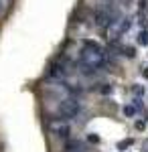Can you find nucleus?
Segmentation results:
<instances>
[{
    "instance_id": "obj_1",
    "label": "nucleus",
    "mask_w": 148,
    "mask_h": 152,
    "mask_svg": "<svg viewBox=\"0 0 148 152\" xmlns=\"http://www.w3.org/2000/svg\"><path fill=\"white\" fill-rule=\"evenodd\" d=\"M108 65V57L103 53V49H91V47H83L79 53V67L85 75H91L93 71L103 69Z\"/></svg>"
},
{
    "instance_id": "obj_2",
    "label": "nucleus",
    "mask_w": 148,
    "mask_h": 152,
    "mask_svg": "<svg viewBox=\"0 0 148 152\" xmlns=\"http://www.w3.org/2000/svg\"><path fill=\"white\" fill-rule=\"evenodd\" d=\"M79 110H81V105H79V102H77V97L69 95L65 99H61V104H59V107H57V114H59V118H63V120H71V118H75L79 114Z\"/></svg>"
},
{
    "instance_id": "obj_3",
    "label": "nucleus",
    "mask_w": 148,
    "mask_h": 152,
    "mask_svg": "<svg viewBox=\"0 0 148 152\" xmlns=\"http://www.w3.org/2000/svg\"><path fill=\"white\" fill-rule=\"evenodd\" d=\"M49 130H51V134H55L57 138H69V134H71V126L67 124V120H63V118L51 120V122H49Z\"/></svg>"
},
{
    "instance_id": "obj_4",
    "label": "nucleus",
    "mask_w": 148,
    "mask_h": 152,
    "mask_svg": "<svg viewBox=\"0 0 148 152\" xmlns=\"http://www.w3.org/2000/svg\"><path fill=\"white\" fill-rule=\"evenodd\" d=\"M130 26H132V18H130V16H122V18L112 26V31H110V39H112V41H118L122 35H126V33L130 31Z\"/></svg>"
},
{
    "instance_id": "obj_5",
    "label": "nucleus",
    "mask_w": 148,
    "mask_h": 152,
    "mask_svg": "<svg viewBox=\"0 0 148 152\" xmlns=\"http://www.w3.org/2000/svg\"><path fill=\"white\" fill-rule=\"evenodd\" d=\"M65 73H67V69H65V65H61V63H53L51 69H49V75H51L53 79H61V77H65Z\"/></svg>"
},
{
    "instance_id": "obj_6",
    "label": "nucleus",
    "mask_w": 148,
    "mask_h": 152,
    "mask_svg": "<svg viewBox=\"0 0 148 152\" xmlns=\"http://www.w3.org/2000/svg\"><path fill=\"white\" fill-rule=\"evenodd\" d=\"M138 114V107L134 104H128V105H124V116L126 118H134Z\"/></svg>"
},
{
    "instance_id": "obj_7",
    "label": "nucleus",
    "mask_w": 148,
    "mask_h": 152,
    "mask_svg": "<svg viewBox=\"0 0 148 152\" xmlns=\"http://www.w3.org/2000/svg\"><path fill=\"white\" fill-rule=\"evenodd\" d=\"M77 148H83L81 140H67V142H65V148H63V150H77Z\"/></svg>"
},
{
    "instance_id": "obj_8",
    "label": "nucleus",
    "mask_w": 148,
    "mask_h": 152,
    "mask_svg": "<svg viewBox=\"0 0 148 152\" xmlns=\"http://www.w3.org/2000/svg\"><path fill=\"white\" fill-rule=\"evenodd\" d=\"M138 43L144 45V47H148V28H142V31H140V35H138Z\"/></svg>"
},
{
    "instance_id": "obj_9",
    "label": "nucleus",
    "mask_w": 148,
    "mask_h": 152,
    "mask_svg": "<svg viewBox=\"0 0 148 152\" xmlns=\"http://www.w3.org/2000/svg\"><path fill=\"white\" fill-rule=\"evenodd\" d=\"M120 51H122V53H124V57H128V59H134V57H136V49H134V47H122Z\"/></svg>"
},
{
    "instance_id": "obj_10",
    "label": "nucleus",
    "mask_w": 148,
    "mask_h": 152,
    "mask_svg": "<svg viewBox=\"0 0 148 152\" xmlns=\"http://www.w3.org/2000/svg\"><path fill=\"white\" fill-rule=\"evenodd\" d=\"M132 138H126V140H122V142H118V150H126V148H130L132 146Z\"/></svg>"
},
{
    "instance_id": "obj_11",
    "label": "nucleus",
    "mask_w": 148,
    "mask_h": 152,
    "mask_svg": "<svg viewBox=\"0 0 148 152\" xmlns=\"http://www.w3.org/2000/svg\"><path fill=\"white\" fill-rule=\"evenodd\" d=\"M132 94L136 95V97H142V95H144V87H142V85H132Z\"/></svg>"
},
{
    "instance_id": "obj_12",
    "label": "nucleus",
    "mask_w": 148,
    "mask_h": 152,
    "mask_svg": "<svg viewBox=\"0 0 148 152\" xmlns=\"http://www.w3.org/2000/svg\"><path fill=\"white\" fill-rule=\"evenodd\" d=\"M138 12H148V0H138Z\"/></svg>"
},
{
    "instance_id": "obj_13",
    "label": "nucleus",
    "mask_w": 148,
    "mask_h": 152,
    "mask_svg": "<svg viewBox=\"0 0 148 152\" xmlns=\"http://www.w3.org/2000/svg\"><path fill=\"white\" fill-rule=\"evenodd\" d=\"M134 126H136V130H140V132H142V130H146V122H144V120H138Z\"/></svg>"
},
{
    "instance_id": "obj_14",
    "label": "nucleus",
    "mask_w": 148,
    "mask_h": 152,
    "mask_svg": "<svg viewBox=\"0 0 148 152\" xmlns=\"http://www.w3.org/2000/svg\"><path fill=\"white\" fill-rule=\"evenodd\" d=\"M87 140H89L91 144H100V136H95V134H89V136H87Z\"/></svg>"
},
{
    "instance_id": "obj_15",
    "label": "nucleus",
    "mask_w": 148,
    "mask_h": 152,
    "mask_svg": "<svg viewBox=\"0 0 148 152\" xmlns=\"http://www.w3.org/2000/svg\"><path fill=\"white\" fill-rule=\"evenodd\" d=\"M112 89H114L112 85H103V87H102V89H100V91H102L103 95H108V94H112Z\"/></svg>"
},
{
    "instance_id": "obj_16",
    "label": "nucleus",
    "mask_w": 148,
    "mask_h": 152,
    "mask_svg": "<svg viewBox=\"0 0 148 152\" xmlns=\"http://www.w3.org/2000/svg\"><path fill=\"white\" fill-rule=\"evenodd\" d=\"M140 73H142V77H144V79H148V67H142Z\"/></svg>"
},
{
    "instance_id": "obj_17",
    "label": "nucleus",
    "mask_w": 148,
    "mask_h": 152,
    "mask_svg": "<svg viewBox=\"0 0 148 152\" xmlns=\"http://www.w3.org/2000/svg\"><path fill=\"white\" fill-rule=\"evenodd\" d=\"M142 152H148V140H144V144H142Z\"/></svg>"
},
{
    "instance_id": "obj_18",
    "label": "nucleus",
    "mask_w": 148,
    "mask_h": 152,
    "mask_svg": "<svg viewBox=\"0 0 148 152\" xmlns=\"http://www.w3.org/2000/svg\"><path fill=\"white\" fill-rule=\"evenodd\" d=\"M65 152H87L85 148H77V150H65Z\"/></svg>"
},
{
    "instance_id": "obj_19",
    "label": "nucleus",
    "mask_w": 148,
    "mask_h": 152,
    "mask_svg": "<svg viewBox=\"0 0 148 152\" xmlns=\"http://www.w3.org/2000/svg\"><path fill=\"white\" fill-rule=\"evenodd\" d=\"M0 10H2V2H0Z\"/></svg>"
}]
</instances>
